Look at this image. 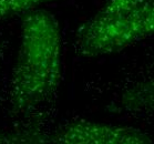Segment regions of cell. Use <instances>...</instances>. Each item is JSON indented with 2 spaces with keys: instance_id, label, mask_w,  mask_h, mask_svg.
<instances>
[{
  "instance_id": "obj_1",
  "label": "cell",
  "mask_w": 154,
  "mask_h": 144,
  "mask_svg": "<svg viewBox=\"0 0 154 144\" xmlns=\"http://www.w3.org/2000/svg\"><path fill=\"white\" fill-rule=\"evenodd\" d=\"M61 32L56 17L43 9L25 12L8 102L14 116H26L49 103L61 82Z\"/></svg>"
},
{
  "instance_id": "obj_2",
  "label": "cell",
  "mask_w": 154,
  "mask_h": 144,
  "mask_svg": "<svg viewBox=\"0 0 154 144\" xmlns=\"http://www.w3.org/2000/svg\"><path fill=\"white\" fill-rule=\"evenodd\" d=\"M153 0H108L77 33V51L85 58L108 56L150 38Z\"/></svg>"
},
{
  "instance_id": "obj_3",
  "label": "cell",
  "mask_w": 154,
  "mask_h": 144,
  "mask_svg": "<svg viewBox=\"0 0 154 144\" xmlns=\"http://www.w3.org/2000/svg\"><path fill=\"white\" fill-rule=\"evenodd\" d=\"M0 143L150 144L152 137L137 127L78 120L43 134H4L0 135Z\"/></svg>"
},
{
  "instance_id": "obj_4",
  "label": "cell",
  "mask_w": 154,
  "mask_h": 144,
  "mask_svg": "<svg viewBox=\"0 0 154 144\" xmlns=\"http://www.w3.org/2000/svg\"><path fill=\"white\" fill-rule=\"evenodd\" d=\"M49 1H54V0H49Z\"/></svg>"
}]
</instances>
